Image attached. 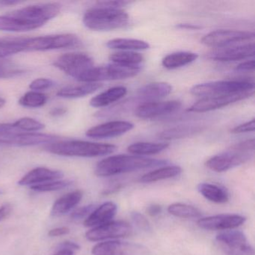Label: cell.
I'll use <instances>...</instances> for the list:
<instances>
[{
  "label": "cell",
  "mask_w": 255,
  "mask_h": 255,
  "mask_svg": "<svg viewBox=\"0 0 255 255\" xmlns=\"http://www.w3.org/2000/svg\"><path fill=\"white\" fill-rule=\"evenodd\" d=\"M57 135L38 132H20V133H0V144L27 147L38 144H50L59 141Z\"/></svg>",
  "instance_id": "5bb4252c"
},
{
  "label": "cell",
  "mask_w": 255,
  "mask_h": 255,
  "mask_svg": "<svg viewBox=\"0 0 255 255\" xmlns=\"http://www.w3.org/2000/svg\"><path fill=\"white\" fill-rule=\"evenodd\" d=\"M172 92V86L166 83H148L135 92V99L141 101L140 104L156 101L165 98Z\"/></svg>",
  "instance_id": "44dd1931"
},
{
  "label": "cell",
  "mask_w": 255,
  "mask_h": 255,
  "mask_svg": "<svg viewBox=\"0 0 255 255\" xmlns=\"http://www.w3.org/2000/svg\"><path fill=\"white\" fill-rule=\"evenodd\" d=\"M64 173L58 170L50 169L45 167H38L25 174L18 181L20 186H35L47 182L61 180Z\"/></svg>",
  "instance_id": "ffe728a7"
},
{
  "label": "cell",
  "mask_w": 255,
  "mask_h": 255,
  "mask_svg": "<svg viewBox=\"0 0 255 255\" xmlns=\"http://www.w3.org/2000/svg\"><path fill=\"white\" fill-rule=\"evenodd\" d=\"M67 113V110L63 107H56V108L53 109L50 112V115L53 117H61L64 116Z\"/></svg>",
  "instance_id": "681fc988"
},
{
  "label": "cell",
  "mask_w": 255,
  "mask_h": 255,
  "mask_svg": "<svg viewBox=\"0 0 255 255\" xmlns=\"http://www.w3.org/2000/svg\"><path fill=\"white\" fill-rule=\"evenodd\" d=\"M110 59L116 65L124 66H139L144 60V57L140 53L133 51H120L110 55Z\"/></svg>",
  "instance_id": "1f68e13d"
},
{
  "label": "cell",
  "mask_w": 255,
  "mask_h": 255,
  "mask_svg": "<svg viewBox=\"0 0 255 255\" xmlns=\"http://www.w3.org/2000/svg\"><path fill=\"white\" fill-rule=\"evenodd\" d=\"M45 150L53 154L71 157H98L113 153L117 147L114 144L91 142L81 140L56 141L45 146Z\"/></svg>",
  "instance_id": "7a4b0ae2"
},
{
  "label": "cell",
  "mask_w": 255,
  "mask_h": 255,
  "mask_svg": "<svg viewBox=\"0 0 255 255\" xmlns=\"http://www.w3.org/2000/svg\"><path fill=\"white\" fill-rule=\"evenodd\" d=\"M129 20V15L124 10L108 8L97 3L86 11L83 18L85 26L95 31L122 29L128 26Z\"/></svg>",
  "instance_id": "3957f363"
},
{
  "label": "cell",
  "mask_w": 255,
  "mask_h": 255,
  "mask_svg": "<svg viewBox=\"0 0 255 255\" xmlns=\"http://www.w3.org/2000/svg\"><path fill=\"white\" fill-rule=\"evenodd\" d=\"M216 241L227 255H255L253 246L242 231H224L216 236Z\"/></svg>",
  "instance_id": "ba28073f"
},
{
  "label": "cell",
  "mask_w": 255,
  "mask_h": 255,
  "mask_svg": "<svg viewBox=\"0 0 255 255\" xmlns=\"http://www.w3.org/2000/svg\"><path fill=\"white\" fill-rule=\"evenodd\" d=\"M168 212L172 216L183 219H194L200 218L201 211L193 206L188 205L182 203H174L168 207Z\"/></svg>",
  "instance_id": "836d02e7"
},
{
  "label": "cell",
  "mask_w": 255,
  "mask_h": 255,
  "mask_svg": "<svg viewBox=\"0 0 255 255\" xmlns=\"http://www.w3.org/2000/svg\"><path fill=\"white\" fill-rule=\"evenodd\" d=\"M17 64L8 59H0V79L13 78L24 74Z\"/></svg>",
  "instance_id": "d590c367"
},
{
  "label": "cell",
  "mask_w": 255,
  "mask_h": 255,
  "mask_svg": "<svg viewBox=\"0 0 255 255\" xmlns=\"http://www.w3.org/2000/svg\"><path fill=\"white\" fill-rule=\"evenodd\" d=\"M53 65L73 78L78 80L82 74L94 67L92 57L86 53H65L53 62Z\"/></svg>",
  "instance_id": "30bf717a"
},
{
  "label": "cell",
  "mask_w": 255,
  "mask_h": 255,
  "mask_svg": "<svg viewBox=\"0 0 255 255\" xmlns=\"http://www.w3.org/2000/svg\"><path fill=\"white\" fill-rule=\"evenodd\" d=\"M107 47L112 50L133 52L150 48V45L146 41L132 38H115L107 43Z\"/></svg>",
  "instance_id": "f546056e"
},
{
  "label": "cell",
  "mask_w": 255,
  "mask_h": 255,
  "mask_svg": "<svg viewBox=\"0 0 255 255\" xmlns=\"http://www.w3.org/2000/svg\"><path fill=\"white\" fill-rule=\"evenodd\" d=\"M255 60L246 61V62H242L240 65H237L236 68V71H251L255 70Z\"/></svg>",
  "instance_id": "f6af8a7d"
},
{
  "label": "cell",
  "mask_w": 255,
  "mask_h": 255,
  "mask_svg": "<svg viewBox=\"0 0 255 255\" xmlns=\"http://www.w3.org/2000/svg\"><path fill=\"white\" fill-rule=\"evenodd\" d=\"M53 255H74V252L68 249H59Z\"/></svg>",
  "instance_id": "f5cc1de1"
},
{
  "label": "cell",
  "mask_w": 255,
  "mask_h": 255,
  "mask_svg": "<svg viewBox=\"0 0 255 255\" xmlns=\"http://www.w3.org/2000/svg\"><path fill=\"white\" fill-rule=\"evenodd\" d=\"M255 38V33L248 31L220 30L213 31L201 39V43L207 47L223 49L233 47L237 44L251 41Z\"/></svg>",
  "instance_id": "9c48e42d"
},
{
  "label": "cell",
  "mask_w": 255,
  "mask_h": 255,
  "mask_svg": "<svg viewBox=\"0 0 255 255\" xmlns=\"http://www.w3.org/2000/svg\"><path fill=\"white\" fill-rule=\"evenodd\" d=\"M103 85L98 83H88L78 86H68L60 89L57 92L58 97L66 99H75L83 98L87 95H92L94 92L101 89Z\"/></svg>",
  "instance_id": "d4e9b609"
},
{
  "label": "cell",
  "mask_w": 255,
  "mask_h": 255,
  "mask_svg": "<svg viewBox=\"0 0 255 255\" xmlns=\"http://www.w3.org/2000/svg\"><path fill=\"white\" fill-rule=\"evenodd\" d=\"M254 89L255 83L249 80H224L196 85L190 89V92L195 96L207 98L252 92Z\"/></svg>",
  "instance_id": "5b68a950"
},
{
  "label": "cell",
  "mask_w": 255,
  "mask_h": 255,
  "mask_svg": "<svg viewBox=\"0 0 255 255\" xmlns=\"http://www.w3.org/2000/svg\"><path fill=\"white\" fill-rule=\"evenodd\" d=\"M147 212L150 216H156L162 212V207L158 204H152L147 207Z\"/></svg>",
  "instance_id": "c3c4849f"
},
{
  "label": "cell",
  "mask_w": 255,
  "mask_h": 255,
  "mask_svg": "<svg viewBox=\"0 0 255 255\" xmlns=\"http://www.w3.org/2000/svg\"><path fill=\"white\" fill-rule=\"evenodd\" d=\"M246 221V218L241 215L220 214L201 218L197 225L207 231H228L238 228Z\"/></svg>",
  "instance_id": "2e32d148"
},
{
  "label": "cell",
  "mask_w": 255,
  "mask_h": 255,
  "mask_svg": "<svg viewBox=\"0 0 255 255\" xmlns=\"http://www.w3.org/2000/svg\"><path fill=\"white\" fill-rule=\"evenodd\" d=\"M96 207L94 204H89V205L79 207L72 212L71 218L74 220H81V219L86 220Z\"/></svg>",
  "instance_id": "ab89813d"
},
{
  "label": "cell",
  "mask_w": 255,
  "mask_h": 255,
  "mask_svg": "<svg viewBox=\"0 0 255 255\" xmlns=\"http://www.w3.org/2000/svg\"><path fill=\"white\" fill-rule=\"evenodd\" d=\"M253 95L254 91H252V92H243V93L234 94V95L202 98L199 101L195 102V104H192L188 109V112L203 113L219 110V109L228 107V106L234 104V103L247 99Z\"/></svg>",
  "instance_id": "7c38bea8"
},
{
  "label": "cell",
  "mask_w": 255,
  "mask_h": 255,
  "mask_svg": "<svg viewBox=\"0 0 255 255\" xmlns=\"http://www.w3.org/2000/svg\"><path fill=\"white\" fill-rule=\"evenodd\" d=\"M80 38L74 34L47 35L26 38V52L47 51L59 49L74 48L81 46Z\"/></svg>",
  "instance_id": "52a82bcc"
},
{
  "label": "cell",
  "mask_w": 255,
  "mask_h": 255,
  "mask_svg": "<svg viewBox=\"0 0 255 255\" xmlns=\"http://www.w3.org/2000/svg\"><path fill=\"white\" fill-rule=\"evenodd\" d=\"M26 38H0V59L26 52Z\"/></svg>",
  "instance_id": "f1b7e54d"
},
{
  "label": "cell",
  "mask_w": 255,
  "mask_h": 255,
  "mask_svg": "<svg viewBox=\"0 0 255 255\" xmlns=\"http://www.w3.org/2000/svg\"><path fill=\"white\" fill-rule=\"evenodd\" d=\"M39 28V25L19 14L17 10L0 16V31L2 32H29Z\"/></svg>",
  "instance_id": "d6986e66"
},
{
  "label": "cell",
  "mask_w": 255,
  "mask_h": 255,
  "mask_svg": "<svg viewBox=\"0 0 255 255\" xmlns=\"http://www.w3.org/2000/svg\"><path fill=\"white\" fill-rule=\"evenodd\" d=\"M71 184H72V181L71 180H59L30 186V189L38 192H54V191L65 189Z\"/></svg>",
  "instance_id": "8d00e7d4"
},
{
  "label": "cell",
  "mask_w": 255,
  "mask_h": 255,
  "mask_svg": "<svg viewBox=\"0 0 255 255\" xmlns=\"http://www.w3.org/2000/svg\"><path fill=\"white\" fill-rule=\"evenodd\" d=\"M83 196V192L80 190L73 191L62 195L53 204L51 210L52 215L59 216L70 213L78 205Z\"/></svg>",
  "instance_id": "603a6c76"
},
{
  "label": "cell",
  "mask_w": 255,
  "mask_h": 255,
  "mask_svg": "<svg viewBox=\"0 0 255 255\" xmlns=\"http://www.w3.org/2000/svg\"><path fill=\"white\" fill-rule=\"evenodd\" d=\"M2 191L0 190V195H2Z\"/></svg>",
  "instance_id": "11a10c76"
},
{
  "label": "cell",
  "mask_w": 255,
  "mask_h": 255,
  "mask_svg": "<svg viewBox=\"0 0 255 255\" xmlns=\"http://www.w3.org/2000/svg\"><path fill=\"white\" fill-rule=\"evenodd\" d=\"M5 101L3 99V98H0V108H2L5 106Z\"/></svg>",
  "instance_id": "db71d44e"
},
{
  "label": "cell",
  "mask_w": 255,
  "mask_h": 255,
  "mask_svg": "<svg viewBox=\"0 0 255 255\" xmlns=\"http://www.w3.org/2000/svg\"><path fill=\"white\" fill-rule=\"evenodd\" d=\"M141 71L139 66H124L113 65L93 67L80 76L78 81L83 83H98L101 81L123 80L137 75Z\"/></svg>",
  "instance_id": "8992f818"
},
{
  "label": "cell",
  "mask_w": 255,
  "mask_h": 255,
  "mask_svg": "<svg viewBox=\"0 0 255 255\" xmlns=\"http://www.w3.org/2000/svg\"><path fill=\"white\" fill-rule=\"evenodd\" d=\"M181 172L182 168L177 165L162 166L144 174L140 178V181L144 183H154L159 180H167V179L177 177Z\"/></svg>",
  "instance_id": "83f0119b"
},
{
  "label": "cell",
  "mask_w": 255,
  "mask_h": 255,
  "mask_svg": "<svg viewBox=\"0 0 255 255\" xmlns=\"http://www.w3.org/2000/svg\"><path fill=\"white\" fill-rule=\"evenodd\" d=\"M92 253L93 255H148L149 250L138 243L107 241L95 245Z\"/></svg>",
  "instance_id": "4fadbf2b"
},
{
  "label": "cell",
  "mask_w": 255,
  "mask_h": 255,
  "mask_svg": "<svg viewBox=\"0 0 255 255\" xmlns=\"http://www.w3.org/2000/svg\"><path fill=\"white\" fill-rule=\"evenodd\" d=\"M198 191L206 199L216 204H224L229 200L227 191L213 183H200L198 186Z\"/></svg>",
  "instance_id": "4316f807"
},
{
  "label": "cell",
  "mask_w": 255,
  "mask_h": 255,
  "mask_svg": "<svg viewBox=\"0 0 255 255\" xmlns=\"http://www.w3.org/2000/svg\"><path fill=\"white\" fill-rule=\"evenodd\" d=\"M131 219L135 226L141 231H145V232L151 231L150 224L149 223L148 220L146 219L144 215L141 214L138 212H132L131 213Z\"/></svg>",
  "instance_id": "f35d334b"
},
{
  "label": "cell",
  "mask_w": 255,
  "mask_h": 255,
  "mask_svg": "<svg viewBox=\"0 0 255 255\" xmlns=\"http://www.w3.org/2000/svg\"><path fill=\"white\" fill-rule=\"evenodd\" d=\"M254 43L220 49L209 55V59L217 62H228L243 60L255 56Z\"/></svg>",
  "instance_id": "ac0fdd59"
},
{
  "label": "cell",
  "mask_w": 255,
  "mask_h": 255,
  "mask_svg": "<svg viewBox=\"0 0 255 255\" xmlns=\"http://www.w3.org/2000/svg\"><path fill=\"white\" fill-rule=\"evenodd\" d=\"M55 83L50 79L39 78L33 80L29 85V89L35 92L38 91L46 90V89H50L54 86Z\"/></svg>",
  "instance_id": "60d3db41"
},
{
  "label": "cell",
  "mask_w": 255,
  "mask_h": 255,
  "mask_svg": "<svg viewBox=\"0 0 255 255\" xmlns=\"http://www.w3.org/2000/svg\"><path fill=\"white\" fill-rule=\"evenodd\" d=\"M130 2L128 1H103V2H97L98 5H102V6L108 7V8H120L122 9V7L126 6Z\"/></svg>",
  "instance_id": "7bdbcfd3"
},
{
  "label": "cell",
  "mask_w": 255,
  "mask_h": 255,
  "mask_svg": "<svg viewBox=\"0 0 255 255\" xmlns=\"http://www.w3.org/2000/svg\"><path fill=\"white\" fill-rule=\"evenodd\" d=\"M128 93V89L125 86H116L110 88L105 92H101L94 97L90 101V105L95 108L108 107L123 98Z\"/></svg>",
  "instance_id": "cb8c5ba5"
},
{
  "label": "cell",
  "mask_w": 255,
  "mask_h": 255,
  "mask_svg": "<svg viewBox=\"0 0 255 255\" xmlns=\"http://www.w3.org/2000/svg\"><path fill=\"white\" fill-rule=\"evenodd\" d=\"M198 57L197 53L192 52H177L165 56L162 59V65L166 69H177L192 63Z\"/></svg>",
  "instance_id": "484cf974"
},
{
  "label": "cell",
  "mask_w": 255,
  "mask_h": 255,
  "mask_svg": "<svg viewBox=\"0 0 255 255\" xmlns=\"http://www.w3.org/2000/svg\"><path fill=\"white\" fill-rule=\"evenodd\" d=\"M179 101H151L140 104L135 110L137 117L141 119H152L175 113L181 107Z\"/></svg>",
  "instance_id": "9a60e30c"
},
{
  "label": "cell",
  "mask_w": 255,
  "mask_h": 255,
  "mask_svg": "<svg viewBox=\"0 0 255 255\" xmlns=\"http://www.w3.org/2000/svg\"><path fill=\"white\" fill-rule=\"evenodd\" d=\"M134 125L125 121L106 122L90 128L86 135L92 138H109L120 136L133 129Z\"/></svg>",
  "instance_id": "e0dca14e"
},
{
  "label": "cell",
  "mask_w": 255,
  "mask_h": 255,
  "mask_svg": "<svg viewBox=\"0 0 255 255\" xmlns=\"http://www.w3.org/2000/svg\"><path fill=\"white\" fill-rule=\"evenodd\" d=\"M169 144L159 142H136L128 147L129 153L135 156H149L157 154L168 148Z\"/></svg>",
  "instance_id": "4dcf8cb0"
},
{
  "label": "cell",
  "mask_w": 255,
  "mask_h": 255,
  "mask_svg": "<svg viewBox=\"0 0 255 255\" xmlns=\"http://www.w3.org/2000/svg\"><path fill=\"white\" fill-rule=\"evenodd\" d=\"M254 151L255 140H246L234 144L227 151L212 156L206 162V166L215 172H224L250 160Z\"/></svg>",
  "instance_id": "277c9868"
},
{
  "label": "cell",
  "mask_w": 255,
  "mask_h": 255,
  "mask_svg": "<svg viewBox=\"0 0 255 255\" xmlns=\"http://www.w3.org/2000/svg\"><path fill=\"white\" fill-rule=\"evenodd\" d=\"M80 249V246L76 243L73 242H64L62 244L59 245V249H68V250L75 251L79 250Z\"/></svg>",
  "instance_id": "7dc6e473"
},
{
  "label": "cell",
  "mask_w": 255,
  "mask_h": 255,
  "mask_svg": "<svg viewBox=\"0 0 255 255\" xmlns=\"http://www.w3.org/2000/svg\"><path fill=\"white\" fill-rule=\"evenodd\" d=\"M70 228L68 227H59V228H53L48 232V236L50 237H61V236L67 235L69 234Z\"/></svg>",
  "instance_id": "ee69618b"
},
{
  "label": "cell",
  "mask_w": 255,
  "mask_h": 255,
  "mask_svg": "<svg viewBox=\"0 0 255 255\" xmlns=\"http://www.w3.org/2000/svg\"><path fill=\"white\" fill-rule=\"evenodd\" d=\"M177 27L180 28V29H201V26H198V25L193 24H188V23H181V24L177 25Z\"/></svg>",
  "instance_id": "816d5d0a"
},
{
  "label": "cell",
  "mask_w": 255,
  "mask_h": 255,
  "mask_svg": "<svg viewBox=\"0 0 255 255\" xmlns=\"http://www.w3.org/2000/svg\"><path fill=\"white\" fill-rule=\"evenodd\" d=\"M13 125L17 129L26 132H35L44 128V124L29 117L22 118L13 123Z\"/></svg>",
  "instance_id": "74e56055"
},
{
  "label": "cell",
  "mask_w": 255,
  "mask_h": 255,
  "mask_svg": "<svg viewBox=\"0 0 255 255\" xmlns=\"http://www.w3.org/2000/svg\"><path fill=\"white\" fill-rule=\"evenodd\" d=\"M132 227L123 221H112L108 223L92 228L86 233V238L89 241L99 242L106 240L125 238L130 236Z\"/></svg>",
  "instance_id": "8fae6325"
},
{
  "label": "cell",
  "mask_w": 255,
  "mask_h": 255,
  "mask_svg": "<svg viewBox=\"0 0 255 255\" xmlns=\"http://www.w3.org/2000/svg\"><path fill=\"white\" fill-rule=\"evenodd\" d=\"M117 205L115 203L106 202L96 207L90 216L84 221L88 228H95L112 222L117 212Z\"/></svg>",
  "instance_id": "7402d4cb"
},
{
  "label": "cell",
  "mask_w": 255,
  "mask_h": 255,
  "mask_svg": "<svg viewBox=\"0 0 255 255\" xmlns=\"http://www.w3.org/2000/svg\"><path fill=\"white\" fill-rule=\"evenodd\" d=\"M201 129H202L200 127H178V128H171V129L163 131V132L159 134V137L161 139H177V138L190 136V135H194L196 132H201Z\"/></svg>",
  "instance_id": "d6a6232c"
},
{
  "label": "cell",
  "mask_w": 255,
  "mask_h": 255,
  "mask_svg": "<svg viewBox=\"0 0 255 255\" xmlns=\"http://www.w3.org/2000/svg\"><path fill=\"white\" fill-rule=\"evenodd\" d=\"M48 97L41 92L30 91L26 92L19 100L20 106L26 108H39L47 104Z\"/></svg>",
  "instance_id": "e575fe53"
},
{
  "label": "cell",
  "mask_w": 255,
  "mask_h": 255,
  "mask_svg": "<svg viewBox=\"0 0 255 255\" xmlns=\"http://www.w3.org/2000/svg\"><path fill=\"white\" fill-rule=\"evenodd\" d=\"M254 131H255V119H252L249 122L236 126L235 128L231 129V132L234 134H241L254 132Z\"/></svg>",
  "instance_id": "b9f144b4"
},
{
  "label": "cell",
  "mask_w": 255,
  "mask_h": 255,
  "mask_svg": "<svg viewBox=\"0 0 255 255\" xmlns=\"http://www.w3.org/2000/svg\"><path fill=\"white\" fill-rule=\"evenodd\" d=\"M21 1H13V0H0V8L4 7L13 6V5H18L23 3Z\"/></svg>",
  "instance_id": "f907efd6"
},
{
  "label": "cell",
  "mask_w": 255,
  "mask_h": 255,
  "mask_svg": "<svg viewBox=\"0 0 255 255\" xmlns=\"http://www.w3.org/2000/svg\"><path fill=\"white\" fill-rule=\"evenodd\" d=\"M166 163V161L162 159H151L135 155H115L100 161L95 167V173L98 177H110L145 168L162 166Z\"/></svg>",
  "instance_id": "6da1fadb"
},
{
  "label": "cell",
  "mask_w": 255,
  "mask_h": 255,
  "mask_svg": "<svg viewBox=\"0 0 255 255\" xmlns=\"http://www.w3.org/2000/svg\"><path fill=\"white\" fill-rule=\"evenodd\" d=\"M12 211V206L9 203H5L0 207V222L6 219Z\"/></svg>",
  "instance_id": "bcb514c9"
}]
</instances>
